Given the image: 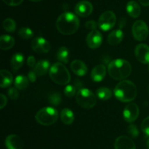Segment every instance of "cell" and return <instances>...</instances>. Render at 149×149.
I'll use <instances>...</instances> for the list:
<instances>
[{
	"instance_id": "19",
	"label": "cell",
	"mask_w": 149,
	"mask_h": 149,
	"mask_svg": "<svg viewBox=\"0 0 149 149\" xmlns=\"http://www.w3.org/2000/svg\"><path fill=\"white\" fill-rule=\"evenodd\" d=\"M126 10L128 15L133 18H137L141 15V7L135 1H130L127 4Z\"/></svg>"
},
{
	"instance_id": "9",
	"label": "cell",
	"mask_w": 149,
	"mask_h": 149,
	"mask_svg": "<svg viewBox=\"0 0 149 149\" xmlns=\"http://www.w3.org/2000/svg\"><path fill=\"white\" fill-rule=\"evenodd\" d=\"M32 50L37 53H47L51 49L49 42L42 37H37L32 40L31 44Z\"/></svg>"
},
{
	"instance_id": "30",
	"label": "cell",
	"mask_w": 149,
	"mask_h": 149,
	"mask_svg": "<svg viewBox=\"0 0 149 149\" xmlns=\"http://www.w3.org/2000/svg\"><path fill=\"white\" fill-rule=\"evenodd\" d=\"M62 102V96L59 93H53L49 96V102L52 106H58Z\"/></svg>"
},
{
	"instance_id": "41",
	"label": "cell",
	"mask_w": 149,
	"mask_h": 149,
	"mask_svg": "<svg viewBox=\"0 0 149 149\" xmlns=\"http://www.w3.org/2000/svg\"><path fill=\"white\" fill-rule=\"evenodd\" d=\"M75 88L76 89H78L79 87H80V86H81V83H80V81H79V80H76V81H75Z\"/></svg>"
},
{
	"instance_id": "42",
	"label": "cell",
	"mask_w": 149,
	"mask_h": 149,
	"mask_svg": "<svg viewBox=\"0 0 149 149\" xmlns=\"http://www.w3.org/2000/svg\"><path fill=\"white\" fill-rule=\"evenodd\" d=\"M146 146H147V148L149 149V139L147 140V143H146Z\"/></svg>"
},
{
	"instance_id": "6",
	"label": "cell",
	"mask_w": 149,
	"mask_h": 149,
	"mask_svg": "<svg viewBox=\"0 0 149 149\" xmlns=\"http://www.w3.org/2000/svg\"><path fill=\"white\" fill-rule=\"evenodd\" d=\"M76 100L78 105L84 109H91L97 102L95 95L87 89H81L76 95Z\"/></svg>"
},
{
	"instance_id": "20",
	"label": "cell",
	"mask_w": 149,
	"mask_h": 149,
	"mask_svg": "<svg viewBox=\"0 0 149 149\" xmlns=\"http://www.w3.org/2000/svg\"><path fill=\"white\" fill-rule=\"evenodd\" d=\"M49 62L47 60H41L39 61L34 67L33 71L36 72L37 76H43L47 73L48 70H49Z\"/></svg>"
},
{
	"instance_id": "43",
	"label": "cell",
	"mask_w": 149,
	"mask_h": 149,
	"mask_svg": "<svg viewBox=\"0 0 149 149\" xmlns=\"http://www.w3.org/2000/svg\"><path fill=\"white\" fill-rule=\"evenodd\" d=\"M30 1H33V2H39V1H42V0H30Z\"/></svg>"
},
{
	"instance_id": "36",
	"label": "cell",
	"mask_w": 149,
	"mask_h": 149,
	"mask_svg": "<svg viewBox=\"0 0 149 149\" xmlns=\"http://www.w3.org/2000/svg\"><path fill=\"white\" fill-rule=\"evenodd\" d=\"M97 23L95 20H89L87 23H85V26L87 29H90V30H96V28H97Z\"/></svg>"
},
{
	"instance_id": "28",
	"label": "cell",
	"mask_w": 149,
	"mask_h": 149,
	"mask_svg": "<svg viewBox=\"0 0 149 149\" xmlns=\"http://www.w3.org/2000/svg\"><path fill=\"white\" fill-rule=\"evenodd\" d=\"M3 28L9 33L14 32L16 29L15 21L12 18H6L3 22Z\"/></svg>"
},
{
	"instance_id": "38",
	"label": "cell",
	"mask_w": 149,
	"mask_h": 149,
	"mask_svg": "<svg viewBox=\"0 0 149 149\" xmlns=\"http://www.w3.org/2000/svg\"><path fill=\"white\" fill-rule=\"evenodd\" d=\"M36 64V59H35V58L33 56H30L27 59V65L29 66L30 67H35Z\"/></svg>"
},
{
	"instance_id": "44",
	"label": "cell",
	"mask_w": 149,
	"mask_h": 149,
	"mask_svg": "<svg viewBox=\"0 0 149 149\" xmlns=\"http://www.w3.org/2000/svg\"><path fill=\"white\" fill-rule=\"evenodd\" d=\"M148 92H149V86H148Z\"/></svg>"
},
{
	"instance_id": "21",
	"label": "cell",
	"mask_w": 149,
	"mask_h": 149,
	"mask_svg": "<svg viewBox=\"0 0 149 149\" xmlns=\"http://www.w3.org/2000/svg\"><path fill=\"white\" fill-rule=\"evenodd\" d=\"M15 39L10 35H1L0 37V48L3 51L10 50L14 46Z\"/></svg>"
},
{
	"instance_id": "23",
	"label": "cell",
	"mask_w": 149,
	"mask_h": 149,
	"mask_svg": "<svg viewBox=\"0 0 149 149\" xmlns=\"http://www.w3.org/2000/svg\"><path fill=\"white\" fill-rule=\"evenodd\" d=\"M23 63H24V56L20 53L14 54L10 60L11 67L15 71L18 70L23 65Z\"/></svg>"
},
{
	"instance_id": "5",
	"label": "cell",
	"mask_w": 149,
	"mask_h": 149,
	"mask_svg": "<svg viewBox=\"0 0 149 149\" xmlns=\"http://www.w3.org/2000/svg\"><path fill=\"white\" fill-rule=\"evenodd\" d=\"M36 121L43 126H49L55 124L58 118V112L52 107L42 108L35 115Z\"/></svg>"
},
{
	"instance_id": "14",
	"label": "cell",
	"mask_w": 149,
	"mask_h": 149,
	"mask_svg": "<svg viewBox=\"0 0 149 149\" xmlns=\"http://www.w3.org/2000/svg\"><path fill=\"white\" fill-rule=\"evenodd\" d=\"M114 149H136V146L132 139L127 136L122 135L115 140Z\"/></svg>"
},
{
	"instance_id": "17",
	"label": "cell",
	"mask_w": 149,
	"mask_h": 149,
	"mask_svg": "<svg viewBox=\"0 0 149 149\" xmlns=\"http://www.w3.org/2000/svg\"><path fill=\"white\" fill-rule=\"evenodd\" d=\"M106 68L103 64H98L93 69L91 72V78L95 82H100L105 78Z\"/></svg>"
},
{
	"instance_id": "35",
	"label": "cell",
	"mask_w": 149,
	"mask_h": 149,
	"mask_svg": "<svg viewBox=\"0 0 149 149\" xmlns=\"http://www.w3.org/2000/svg\"><path fill=\"white\" fill-rule=\"evenodd\" d=\"M6 4L9 6H18L23 1V0H2Z\"/></svg>"
},
{
	"instance_id": "32",
	"label": "cell",
	"mask_w": 149,
	"mask_h": 149,
	"mask_svg": "<svg viewBox=\"0 0 149 149\" xmlns=\"http://www.w3.org/2000/svg\"><path fill=\"white\" fill-rule=\"evenodd\" d=\"M127 131L130 135L132 137H133V138H136L138 136V134H139V131H138V127L136 125H135V124H130L129 126V127H128Z\"/></svg>"
},
{
	"instance_id": "39",
	"label": "cell",
	"mask_w": 149,
	"mask_h": 149,
	"mask_svg": "<svg viewBox=\"0 0 149 149\" xmlns=\"http://www.w3.org/2000/svg\"><path fill=\"white\" fill-rule=\"evenodd\" d=\"M36 76H37V74H36V72L34 71H30L28 73V77H29V80L31 82H32V83L36 81Z\"/></svg>"
},
{
	"instance_id": "25",
	"label": "cell",
	"mask_w": 149,
	"mask_h": 149,
	"mask_svg": "<svg viewBox=\"0 0 149 149\" xmlns=\"http://www.w3.org/2000/svg\"><path fill=\"white\" fill-rule=\"evenodd\" d=\"M15 86L19 90H25L28 87L29 79L25 75H18L15 79Z\"/></svg>"
},
{
	"instance_id": "33",
	"label": "cell",
	"mask_w": 149,
	"mask_h": 149,
	"mask_svg": "<svg viewBox=\"0 0 149 149\" xmlns=\"http://www.w3.org/2000/svg\"><path fill=\"white\" fill-rule=\"evenodd\" d=\"M141 129L146 135L149 136V116L143 121L141 124Z\"/></svg>"
},
{
	"instance_id": "26",
	"label": "cell",
	"mask_w": 149,
	"mask_h": 149,
	"mask_svg": "<svg viewBox=\"0 0 149 149\" xmlns=\"http://www.w3.org/2000/svg\"><path fill=\"white\" fill-rule=\"evenodd\" d=\"M69 51L66 47H61L57 52V58L61 63L67 64L69 60Z\"/></svg>"
},
{
	"instance_id": "15",
	"label": "cell",
	"mask_w": 149,
	"mask_h": 149,
	"mask_svg": "<svg viewBox=\"0 0 149 149\" xmlns=\"http://www.w3.org/2000/svg\"><path fill=\"white\" fill-rule=\"evenodd\" d=\"M23 142L17 134H10L5 140V146L7 149H23Z\"/></svg>"
},
{
	"instance_id": "7",
	"label": "cell",
	"mask_w": 149,
	"mask_h": 149,
	"mask_svg": "<svg viewBox=\"0 0 149 149\" xmlns=\"http://www.w3.org/2000/svg\"><path fill=\"white\" fill-rule=\"evenodd\" d=\"M116 23V17L114 13L111 10L105 11L101 14L98 19V26L104 32L111 30L114 27Z\"/></svg>"
},
{
	"instance_id": "29",
	"label": "cell",
	"mask_w": 149,
	"mask_h": 149,
	"mask_svg": "<svg viewBox=\"0 0 149 149\" xmlns=\"http://www.w3.org/2000/svg\"><path fill=\"white\" fill-rule=\"evenodd\" d=\"M18 35L23 39H29L33 37V32L28 27H22L18 30Z\"/></svg>"
},
{
	"instance_id": "3",
	"label": "cell",
	"mask_w": 149,
	"mask_h": 149,
	"mask_svg": "<svg viewBox=\"0 0 149 149\" xmlns=\"http://www.w3.org/2000/svg\"><path fill=\"white\" fill-rule=\"evenodd\" d=\"M138 90L134 83L124 80L119 82L114 89V95L118 100L122 102H130L136 98Z\"/></svg>"
},
{
	"instance_id": "11",
	"label": "cell",
	"mask_w": 149,
	"mask_h": 149,
	"mask_svg": "<svg viewBox=\"0 0 149 149\" xmlns=\"http://www.w3.org/2000/svg\"><path fill=\"white\" fill-rule=\"evenodd\" d=\"M75 13L77 15L80 17L85 18L90 15L93 11V6L90 1H81L77 3L75 6Z\"/></svg>"
},
{
	"instance_id": "1",
	"label": "cell",
	"mask_w": 149,
	"mask_h": 149,
	"mask_svg": "<svg viewBox=\"0 0 149 149\" xmlns=\"http://www.w3.org/2000/svg\"><path fill=\"white\" fill-rule=\"evenodd\" d=\"M79 24V19L75 14L66 12L61 14L57 19L56 28L62 34L71 35L78 30Z\"/></svg>"
},
{
	"instance_id": "13",
	"label": "cell",
	"mask_w": 149,
	"mask_h": 149,
	"mask_svg": "<svg viewBox=\"0 0 149 149\" xmlns=\"http://www.w3.org/2000/svg\"><path fill=\"white\" fill-rule=\"evenodd\" d=\"M135 55L138 61L142 64H149V46L139 44L135 47Z\"/></svg>"
},
{
	"instance_id": "37",
	"label": "cell",
	"mask_w": 149,
	"mask_h": 149,
	"mask_svg": "<svg viewBox=\"0 0 149 149\" xmlns=\"http://www.w3.org/2000/svg\"><path fill=\"white\" fill-rule=\"evenodd\" d=\"M7 102V99L6 97V96L3 93H1L0 94V108L1 109H3L4 107L6 106Z\"/></svg>"
},
{
	"instance_id": "22",
	"label": "cell",
	"mask_w": 149,
	"mask_h": 149,
	"mask_svg": "<svg viewBox=\"0 0 149 149\" xmlns=\"http://www.w3.org/2000/svg\"><path fill=\"white\" fill-rule=\"evenodd\" d=\"M0 75H1V83H0L1 88L4 89V88H7L11 86L13 78V75L10 72L6 70H1L0 71Z\"/></svg>"
},
{
	"instance_id": "12",
	"label": "cell",
	"mask_w": 149,
	"mask_h": 149,
	"mask_svg": "<svg viewBox=\"0 0 149 149\" xmlns=\"http://www.w3.org/2000/svg\"><path fill=\"white\" fill-rule=\"evenodd\" d=\"M103 42V35L99 31H91L87 36V44L92 49L98 48Z\"/></svg>"
},
{
	"instance_id": "4",
	"label": "cell",
	"mask_w": 149,
	"mask_h": 149,
	"mask_svg": "<svg viewBox=\"0 0 149 149\" xmlns=\"http://www.w3.org/2000/svg\"><path fill=\"white\" fill-rule=\"evenodd\" d=\"M51 80L58 85H67L71 80L69 71L63 63H55L49 70Z\"/></svg>"
},
{
	"instance_id": "24",
	"label": "cell",
	"mask_w": 149,
	"mask_h": 149,
	"mask_svg": "<svg viewBox=\"0 0 149 149\" xmlns=\"http://www.w3.org/2000/svg\"><path fill=\"white\" fill-rule=\"evenodd\" d=\"M61 118L63 124L70 125L74 121V114L71 110L68 108H64L61 112Z\"/></svg>"
},
{
	"instance_id": "10",
	"label": "cell",
	"mask_w": 149,
	"mask_h": 149,
	"mask_svg": "<svg viewBox=\"0 0 149 149\" xmlns=\"http://www.w3.org/2000/svg\"><path fill=\"white\" fill-rule=\"evenodd\" d=\"M140 110L137 104L131 103L126 105L123 111L124 119L127 122L132 123L135 121L139 116Z\"/></svg>"
},
{
	"instance_id": "31",
	"label": "cell",
	"mask_w": 149,
	"mask_h": 149,
	"mask_svg": "<svg viewBox=\"0 0 149 149\" xmlns=\"http://www.w3.org/2000/svg\"><path fill=\"white\" fill-rule=\"evenodd\" d=\"M76 91H77V89L75 88V86L73 85H67L64 89L63 91L67 97L71 98L76 94Z\"/></svg>"
},
{
	"instance_id": "2",
	"label": "cell",
	"mask_w": 149,
	"mask_h": 149,
	"mask_svg": "<svg viewBox=\"0 0 149 149\" xmlns=\"http://www.w3.org/2000/svg\"><path fill=\"white\" fill-rule=\"evenodd\" d=\"M108 72L111 78L116 80H124L132 72V66L129 61L122 58L113 60L108 66Z\"/></svg>"
},
{
	"instance_id": "40",
	"label": "cell",
	"mask_w": 149,
	"mask_h": 149,
	"mask_svg": "<svg viewBox=\"0 0 149 149\" xmlns=\"http://www.w3.org/2000/svg\"><path fill=\"white\" fill-rule=\"evenodd\" d=\"M138 1L143 6H146V7L149 6V0H138Z\"/></svg>"
},
{
	"instance_id": "18",
	"label": "cell",
	"mask_w": 149,
	"mask_h": 149,
	"mask_svg": "<svg viewBox=\"0 0 149 149\" xmlns=\"http://www.w3.org/2000/svg\"><path fill=\"white\" fill-rule=\"evenodd\" d=\"M124 32L120 29H116L111 32L108 36V42L111 45H117L123 40Z\"/></svg>"
},
{
	"instance_id": "8",
	"label": "cell",
	"mask_w": 149,
	"mask_h": 149,
	"mask_svg": "<svg viewBox=\"0 0 149 149\" xmlns=\"http://www.w3.org/2000/svg\"><path fill=\"white\" fill-rule=\"evenodd\" d=\"M132 36L136 40L143 41L148 37L149 34V29L148 25L145 21L138 20L134 23L132 29Z\"/></svg>"
},
{
	"instance_id": "45",
	"label": "cell",
	"mask_w": 149,
	"mask_h": 149,
	"mask_svg": "<svg viewBox=\"0 0 149 149\" xmlns=\"http://www.w3.org/2000/svg\"><path fill=\"white\" fill-rule=\"evenodd\" d=\"M148 72H149V67H148Z\"/></svg>"
},
{
	"instance_id": "27",
	"label": "cell",
	"mask_w": 149,
	"mask_h": 149,
	"mask_svg": "<svg viewBox=\"0 0 149 149\" xmlns=\"http://www.w3.org/2000/svg\"><path fill=\"white\" fill-rule=\"evenodd\" d=\"M97 96L101 100H108L111 97L112 92L109 88L100 87L97 90Z\"/></svg>"
},
{
	"instance_id": "34",
	"label": "cell",
	"mask_w": 149,
	"mask_h": 149,
	"mask_svg": "<svg viewBox=\"0 0 149 149\" xmlns=\"http://www.w3.org/2000/svg\"><path fill=\"white\" fill-rule=\"evenodd\" d=\"M8 95L10 96V99H16L18 98L19 93L17 91V88H10L8 91Z\"/></svg>"
},
{
	"instance_id": "16",
	"label": "cell",
	"mask_w": 149,
	"mask_h": 149,
	"mask_svg": "<svg viewBox=\"0 0 149 149\" xmlns=\"http://www.w3.org/2000/svg\"><path fill=\"white\" fill-rule=\"evenodd\" d=\"M71 70L78 76H84L88 71L85 63L80 60H74L71 63Z\"/></svg>"
}]
</instances>
